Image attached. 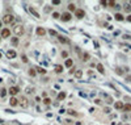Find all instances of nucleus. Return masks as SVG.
Masks as SVG:
<instances>
[{
    "mask_svg": "<svg viewBox=\"0 0 131 125\" xmlns=\"http://www.w3.org/2000/svg\"><path fill=\"white\" fill-rule=\"evenodd\" d=\"M115 108L117 109H123V103L122 102H115Z\"/></svg>",
    "mask_w": 131,
    "mask_h": 125,
    "instance_id": "16",
    "label": "nucleus"
},
{
    "mask_svg": "<svg viewBox=\"0 0 131 125\" xmlns=\"http://www.w3.org/2000/svg\"><path fill=\"white\" fill-rule=\"evenodd\" d=\"M18 105L21 108H28V107H29V100H28L25 96H22V98L18 100Z\"/></svg>",
    "mask_w": 131,
    "mask_h": 125,
    "instance_id": "3",
    "label": "nucleus"
},
{
    "mask_svg": "<svg viewBox=\"0 0 131 125\" xmlns=\"http://www.w3.org/2000/svg\"><path fill=\"white\" fill-rule=\"evenodd\" d=\"M52 17H54V19H59V17H60V15H59L58 12H54V13H52Z\"/></svg>",
    "mask_w": 131,
    "mask_h": 125,
    "instance_id": "28",
    "label": "nucleus"
},
{
    "mask_svg": "<svg viewBox=\"0 0 131 125\" xmlns=\"http://www.w3.org/2000/svg\"><path fill=\"white\" fill-rule=\"evenodd\" d=\"M127 82H131V76H127Z\"/></svg>",
    "mask_w": 131,
    "mask_h": 125,
    "instance_id": "40",
    "label": "nucleus"
},
{
    "mask_svg": "<svg viewBox=\"0 0 131 125\" xmlns=\"http://www.w3.org/2000/svg\"><path fill=\"white\" fill-rule=\"evenodd\" d=\"M18 92H20V88H18V87H11V88H9V94L12 95V98H13L15 95H17Z\"/></svg>",
    "mask_w": 131,
    "mask_h": 125,
    "instance_id": "5",
    "label": "nucleus"
},
{
    "mask_svg": "<svg viewBox=\"0 0 131 125\" xmlns=\"http://www.w3.org/2000/svg\"><path fill=\"white\" fill-rule=\"evenodd\" d=\"M11 36V30L8 29V28H4L3 30H1V38H8V37Z\"/></svg>",
    "mask_w": 131,
    "mask_h": 125,
    "instance_id": "4",
    "label": "nucleus"
},
{
    "mask_svg": "<svg viewBox=\"0 0 131 125\" xmlns=\"http://www.w3.org/2000/svg\"><path fill=\"white\" fill-rule=\"evenodd\" d=\"M28 61H29V59L26 58V55H22V62H25V63H28Z\"/></svg>",
    "mask_w": 131,
    "mask_h": 125,
    "instance_id": "34",
    "label": "nucleus"
},
{
    "mask_svg": "<svg viewBox=\"0 0 131 125\" xmlns=\"http://www.w3.org/2000/svg\"><path fill=\"white\" fill-rule=\"evenodd\" d=\"M63 71V66H60V65H58V66H55V72H58V74H60V72Z\"/></svg>",
    "mask_w": 131,
    "mask_h": 125,
    "instance_id": "20",
    "label": "nucleus"
},
{
    "mask_svg": "<svg viewBox=\"0 0 131 125\" xmlns=\"http://www.w3.org/2000/svg\"><path fill=\"white\" fill-rule=\"evenodd\" d=\"M62 57H63V58H67V51H63L62 53Z\"/></svg>",
    "mask_w": 131,
    "mask_h": 125,
    "instance_id": "36",
    "label": "nucleus"
},
{
    "mask_svg": "<svg viewBox=\"0 0 131 125\" xmlns=\"http://www.w3.org/2000/svg\"><path fill=\"white\" fill-rule=\"evenodd\" d=\"M115 71H117V74H119V75H122V74H123V71H122L121 69H115Z\"/></svg>",
    "mask_w": 131,
    "mask_h": 125,
    "instance_id": "33",
    "label": "nucleus"
},
{
    "mask_svg": "<svg viewBox=\"0 0 131 125\" xmlns=\"http://www.w3.org/2000/svg\"><path fill=\"white\" fill-rule=\"evenodd\" d=\"M66 99V92H60L58 95V100H64Z\"/></svg>",
    "mask_w": 131,
    "mask_h": 125,
    "instance_id": "23",
    "label": "nucleus"
},
{
    "mask_svg": "<svg viewBox=\"0 0 131 125\" xmlns=\"http://www.w3.org/2000/svg\"><path fill=\"white\" fill-rule=\"evenodd\" d=\"M34 70H36V72H39V74H46V70L42 69V67H37V69H34Z\"/></svg>",
    "mask_w": 131,
    "mask_h": 125,
    "instance_id": "21",
    "label": "nucleus"
},
{
    "mask_svg": "<svg viewBox=\"0 0 131 125\" xmlns=\"http://www.w3.org/2000/svg\"><path fill=\"white\" fill-rule=\"evenodd\" d=\"M123 111L131 112V104H123Z\"/></svg>",
    "mask_w": 131,
    "mask_h": 125,
    "instance_id": "19",
    "label": "nucleus"
},
{
    "mask_svg": "<svg viewBox=\"0 0 131 125\" xmlns=\"http://www.w3.org/2000/svg\"><path fill=\"white\" fill-rule=\"evenodd\" d=\"M24 26L21 25V24H17V25H15L13 26V33L16 34V36H22L24 34Z\"/></svg>",
    "mask_w": 131,
    "mask_h": 125,
    "instance_id": "1",
    "label": "nucleus"
},
{
    "mask_svg": "<svg viewBox=\"0 0 131 125\" xmlns=\"http://www.w3.org/2000/svg\"><path fill=\"white\" fill-rule=\"evenodd\" d=\"M104 112H105V113H109V112H110V108H108V107H106V108L104 109Z\"/></svg>",
    "mask_w": 131,
    "mask_h": 125,
    "instance_id": "37",
    "label": "nucleus"
},
{
    "mask_svg": "<svg viewBox=\"0 0 131 125\" xmlns=\"http://www.w3.org/2000/svg\"><path fill=\"white\" fill-rule=\"evenodd\" d=\"M0 28H1V21H0Z\"/></svg>",
    "mask_w": 131,
    "mask_h": 125,
    "instance_id": "41",
    "label": "nucleus"
},
{
    "mask_svg": "<svg viewBox=\"0 0 131 125\" xmlns=\"http://www.w3.org/2000/svg\"><path fill=\"white\" fill-rule=\"evenodd\" d=\"M124 125H127V124H124Z\"/></svg>",
    "mask_w": 131,
    "mask_h": 125,
    "instance_id": "44",
    "label": "nucleus"
},
{
    "mask_svg": "<svg viewBox=\"0 0 131 125\" xmlns=\"http://www.w3.org/2000/svg\"><path fill=\"white\" fill-rule=\"evenodd\" d=\"M75 13H76V17H77V19H83V17H84V15H85L83 9H76Z\"/></svg>",
    "mask_w": 131,
    "mask_h": 125,
    "instance_id": "7",
    "label": "nucleus"
},
{
    "mask_svg": "<svg viewBox=\"0 0 131 125\" xmlns=\"http://www.w3.org/2000/svg\"><path fill=\"white\" fill-rule=\"evenodd\" d=\"M71 13H68V12H66V13H63L62 15V17H60V19L63 20V21H69V20H71Z\"/></svg>",
    "mask_w": 131,
    "mask_h": 125,
    "instance_id": "6",
    "label": "nucleus"
},
{
    "mask_svg": "<svg viewBox=\"0 0 131 125\" xmlns=\"http://www.w3.org/2000/svg\"><path fill=\"white\" fill-rule=\"evenodd\" d=\"M43 103H45V104H46V105H49V104H50V103H51V100H50V99H49V98H46V99H45V100H43Z\"/></svg>",
    "mask_w": 131,
    "mask_h": 125,
    "instance_id": "29",
    "label": "nucleus"
},
{
    "mask_svg": "<svg viewBox=\"0 0 131 125\" xmlns=\"http://www.w3.org/2000/svg\"><path fill=\"white\" fill-rule=\"evenodd\" d=\"M52 4H55V5H58V4H60V1H59V0H54V1H52Z\"/></svg>",
    "mask_w": 131,
    "mask_h": 125,
    "instance_id": "35",
    "label": "nucleus"
},
{
    "mask_svg": "<svg viewBox=\"0 0 131 125\" xmlns=\"http://www.w3.org/2000/svg\"><path fill=\"white\" fill-rule=\"evenodd\" d=\"M89 58H91V55H89L88 53H83L81 54V59L84 61V62H87V61H89Z\"/></svg>",
    "mask_w": 131,
    "mask_h": 125,
    "instance_id": "12",
    "label": "nucleus"
},
{
    "mask_svg": "<svg viewBox=\"0 0 131 125\" xmlns=\"http://www.w3.org/2000/svg\"><path fill=\"white\" fill-rule=\"evenodd\" d=\"M0 39H1V37H0Z\"/></svg>",
    "mask_w": 131,
    "mask_h": 125,
    "instance_id": "43",
    "label": "nucleus"
},
{
    "mask_svg": "<svg viewBox=\"0 0 131 125\" xmlns=\"http://www.w3.org/2000/svg\"><path fill=\"white\" fill-rule=\"evenodd\" d=\"M124 11H126V12H130V11H131L130 4H126V5H124Z\"/></svg>",
    "mask_w": 131,
    "mask_h": 125,
    "instance_id": "27",
    "label": "nucleus"
},
{
    "mask_svg": "<svg viewBox=\"0 0 131 125\" xmlns=\"http://www.w3.org/2000/svg\"><path fill=\"white\" fill-rule=\"evenodd\" d=\"M45 11H46V12H50V11H51V8H50V7H46Z\"/></svg>",
    "mask_w": 131,
    "mask_h": 125,
    "instance_id": "38",
    "label": "nucleus"
},
{
    "mask_svg": "<svg viewBox=\"0 0 131 125\" xmlns=\"http://www.w3.org/2000/svg\"><path fill=\"white\" fill-rule=\"evenodd\" d=\"M37 34H38V36H45V34H46L45 28H42V26H38V28H37Z\"/></svg>",
    "mask_w": 131,
    "mask_h": 125,
    "instance_id": "8",
    "label": "nucleus"
},
{
    "mask_svg": "<svg viewBox=\"0 0 131 125\" xmlns=\"http://www.w3.org/2000/svg\"><path fill=\"white\" fill-rule=\"evenodd\" d=\"M97 70H98V72H100V74H105L104 66H102L101 63H98V65H97Z\"/></svg>",
    "mask_w": 131,
    "mask_h": 125,
    "instance_id": "15",
    "label": "nucleus"
},
{
    "mask_svg": "<svg viewBox=\"0 0 131 125\" xmlns=\"http://www.w3.org/2000/svg\"><path fill=\"white\" fill-rule=\"evenodd\" d=\"M58 38H59V41L62 43H68L69 42V39L67 38V37H64V36H58Z\"/></svg>",
    "mask_w": 131,
    "mask_h": 125,
    "instance_id": "11",
    "label": "nucleus"
},
{
    "mask_svg": "<svg viewBox=\"0 0 131 125\" xmlns=\"http://www.w3.org/2000/svg\"><path fill=\"white\" fill-rule=\"evenodd\" d=\"M11 43H12L13 46H17V45H18V38H17V37L12 38V39H11Z\"/></svg>",
    "mask_w": 131,
    "mask_h": 125,
    "instance_id": "18",
    "label": "nucleus"
},
{
    "mask_svg": "<svg viewBox=\"0 0 131 125\" xmlns=\"http://www.w3.org/2000/svg\"><path fill=\"white\" fill-rule=\"evenodd\" d=\"M106 3H108V5H110V7H115L114 1H106Z\"/></svg>",
    "mask_w": 131,
    "mask_h": 125,
    "instance_id": "31",
    "label": "nucleus"
},
{
    "mask_svg": "<svg viewBox=\"0 0 131 125\" xmlns=\"http://www.w3.org/2000/svg\"><path fill=\"white\" fill-rule=\"evenodd\" d=\"M72 65H73L72 59H67V61H66V67H71Z\"/></svg>",
    "mask_w": 131,
    "mask_h": 125,
    "instance_id": "24",
    "label": "nucleus"
},
{
    "mask_svg": "<svg viewBox=\"0 0 131 125\" xmlns=\"http://www.w3.org/2000/svg\"><path fill=\"white\" fill-rule=\"evenodd\" d=\"M123 19L124 17L122 16L121 13H117V15H115V20H117V21H123Z\"/></svg>",
    "mask_w": 131,
    "mask_h": 125,
    "instance_id": "22",
    "label": "nucleus"
},
{
    "mask_svg": "<svg viewBox=\"0 0 131 125\" xmlns=\"http://www.w3.org/2000/svg\"><path fill=\"white\" fill-rule=\"evenodd\" d=\"M13 21H15V16H13V15L7 13L5 16L3 17V23H4V24H8V25H9V24H12Z\"/></svg>",
    "mask_w": 131,
    "mask_h": 125,
    "instance_id": "2",
    "label": "nucleus"
},
{
    "mask_svg": "<svg viewBox=\"0 0 131 125\" xmlns=\"http://www.w3.org/2000/svg\"><path fill=\"white\" fill-rule=\"evenodd\" d=\"M75 76L77 79H80L83 76V71H81V70H76V71H75Z\"/></svg>",
    "mask_w": 131,
    "mask_h": 125,
    "instance_id": "17",
    "label": "nucleus"
},
{
    "mask_svg": "<svg viewBox=\"0 0 131 125\" xmlns=\"http://www.w3.org/2000/svg\"><path fill=\"white\" fill-rule=\"evenodd\" d=\"M29 11H30V13H32V15H34V17H37V19H39V13L37 12V11L34 9V8H32V7H30V8H29Z\"/></svg>",
    "mask_w": 131,
    "mask_h": 125,
    "instance_id": "13",
    "label": "nucleus"
},
{
    "mask_svg": "<svg viewBox=\"0 0 131 125\" xmlns=\"http://www.w3.org/2000/svg\"><path fill=\"white\" fill-rule=\"evenodd\" d=\"M9 104L12 105V107H16V105H18V100H17L15 96L13 98H11V100H9Z\"/></svg>",
    "mask_w": 131,
    "mask_h": 125,
    "instance_id": "9",
    "label": "nucleus"
},
{
    "mask_svg": "<svg viewBox=\"0 0 131 125\" xmlns=\"http://www.w3.org/2000/svg\"><path fill=\"white\" fill-rule=\"evenodd\" d=\"M127 21H130V23H131V15H128V16H127Z\"/></svg>",
    "mask_w": 131,
    "mask_h": 125,
    "instance_id": "39",
    "label": "nucleus"
},
{
    "mask_svg": "<svg viewBox=\"0 0 131 125\" xmlns=\"http://www.w3.org/2000/svg\"><path fill=\"white\" fill-rule=\"evenodd\" d=\"M68 113H69L71 116H77V113H76L75 111H72V109H69V111H68Z\"/></svg>",
    "mask_w": 131,
    "mask_h": 125,
    "instance_id": "30",
    "label": "nucleus"
},
{
    "mask_svg": "<svg viewBox=\"0 0 131 125\" xmlns=\"http://www.w3.org/2000/svg\"><path fill=\"white\" fill-rule=\"evenodd\" d=\"M36 74H37V72H36V70H34V69H30L29 70V75L30 76H36Z\"/></svg>",
    "mask_w": 131,
    "mask_h": 125,
    "instance_id": "26",
    "label": "nucleus"
},
{
    "mask_svg": "<svg viewBox=\"0 0 131 125\" xmlns=\"http://www.w3.org/2000/svg\"><path fill=\"white\" fill-rule=\"evenodd\" d=\"M49 33H50V34H51V36H56V32H55V30H49Z\"/></svg>",
    "mask_w": 131,
    "mask_h": 125,
    "instance_id": "32",
    "label": "nucleus"
},
{
    "mask_svg": "<svg viewBox=\"0 0 131 125\" xmlns=\"http://www.w3.org/2000/svg\"><path fill=\"white\" fill-rule=\"evenodd\" d=\"M7 57H8V58H15V57H16V51H15V50H8V51H7Z\"/></svg>",
    "mask_w": 131,
    "mask_h": 125,
    "instance_id": "10",
    "label": "nucleus"
},
{
    "mask_svg": "<svg viewBox=\"0 0 131 125\" xmlns=\"http://www.w3.org/2000/svg\"><path fill=\"white\" fill-rule=\"evenodd\" d=\"M0 58H1V53H0Z\"/></svg>",
    "mask_w": 131,
    "mask_h": 125,
    "instance_id": "42",
    "label": "nucleus"
},
{
    "mask_svg": "<svg viewBox=\"0 0 131 125\" xmlns=\"http://www.w3.org/2000/svg\"><path fill=\"white\" fill-rule=\"evenodd\" d=\"M68 11H69V12H75V11H76V5L73 3H69L68 4Z\"/></svg>",
    "mask_w": 131,
    "mask_h": 125,
    "instance_id": "14",
    "label": "nucleus"
},
{
    "mask_svg": "<svg viewBox=\"0 0 131 125\" xmlns=\"http://www.w3.org/2000/svg\"><path fill=\"white\" fill-rule=\"evenodd\" d=\"M5 95H7V90H5V88L0 90V96H1V98H4Z\"/></svg>",
    "mask_w": 131,
    "mask_h": 125,
    "instance_id": "25",
    "label": "nucleus"
}]
</instances>
